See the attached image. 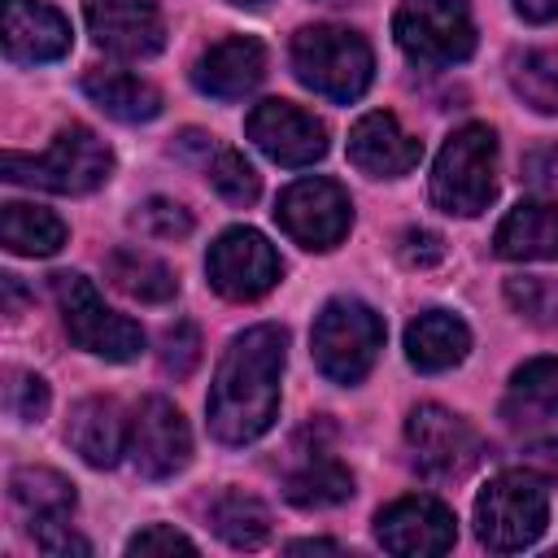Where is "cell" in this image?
I'll return each mask as SVG.
<instances>
[{"label": "cell", "instance_id": "obj_1", "mask_svg": "<svg viewBox=\"0 0 558 558\" xmlns=\"http://www.w3.org/2000/svg\"><path fill=\"white\" fill-rule=\"evenodd\" d=\"M288 331L275 323L248 327L231 340L227 357L218 362L214 388H209V432L227 445L257 440L279 410V371H283Z\"/></svg>", "mask_w": 558, "mask_h": 558}, {"label": "cell", "instance_id": "obj_2", "mask_svg": "<svg viewBox=\"0 0 558 558\" xmlns=\"http://www.w3.org/2000/svg\"><path fill=\"white\" fill-rule=\"evenodd\" d=\"M0 170L9 183H26V187H44V192H61V196H78L92 192L109 179L113 157L105 148V140L78 122L61 126L57 140L39 153V157H22V153H4Z\"/></svg>", "mask_w": 558, "mask_h": 558}, {"label": "cell", "instance_id": "obj_3", "mask_svg": "<svg viewBox=\"0 0 558 558\" xmlns=\"http://www.w3.org/2000/svg\"><path fill=\"white\" fill-rule=\"evenodd\" d=\"M292 70L310 92H318L336 105H349L371 87L375 61H371V44L357 31L305 26L292 39Z\"/></svg>", "mask_w": 558, "mask_h": 558}, {"label": "cell", "instance_id": "obj_4", "mask_svg": "<svg viewBox=\"0 0 558 558\" xmlns=\"http://www.w3.org/2000/svg\"><path fill=\"white\" fill-rule=\"evenodd\" d=\"M549 523V501H545V480L523 471H501L484 484L475 497V532L488 549L497 554H519L527 549Z\"/></svg>", "mask_w": 558, "mask_h": 558}, {"label": "cell", "instance_id": "obj_5", "mask_svg": "<svg viewBox=\"0 0 558 558\" xmlns=\"http://www.w3.org/2000/svg\"><path fill=\"white\" fill-rule=\"evenodd\" d=\"M497 196V135L480 122L458 126L432 170V201L445 214L471 218Z\"/></svg>", "mask_w": 558, "mask_h": 558}, {"label": "cell", "instance_id": "obj_6", "mask_svg": "<svg viewBox=\"0 0 558 558\" xmlns=\"http://www.w3.org/2000/svg\"><path fill=\"white\" fill-rule=\"evenodd\" d=\"M379 349H384V318L371 305L353 301V296L327 301L323 314L314 318L310 353H314L318 371L331 384H357V379H366V371L375 366Z\"/></svg>", "mask_w": 558, "mask_h": 558}, {"label": "cell", "instance_id": "obj_7", "mask_svg": "<svg viewBox=\"0 0 558 558\" xmlns=\"http://www.w3.org/2000/svg\"><path fill=\"white\" fill-rule=\"evenodd\" d=\"M52 296L61 305V318H65V331L78 349L96 353V357H109V362H131L140 357L144 349V331L113 314L100 292L92 288V279H83L78 270H57L52 275Z\"/></svg>", "mask_w": 558, "mask_h": 558}, {"label": "cell", "instance_id": "obj_8", "mask_svg": "<svg viewBox=\"0 0 558 558\" xmlns=\"http://www.w3.org/2000/svg\"><path fill=\"white\" fill-rule=\"evenodd\" d=\"M392 35L418 65H453L475 52V22L466 0H401Z\"/></svg>", "mask_w": 558, "mask_h": 558}, {"label": "cell", "instance_id": "obj_9", "mask_svg": "<svg viewBox=\"0 0 558 558\" xmlns=\"http://www.w3.org/2000/svg\"><path fill=\"white\" fill-rule=\"evenodd\" d=\"M205 270H209V283L231 296V301H257L262 292H270L279 283V253L275 244L253 231V227H231L222 231L214 244H209V257H205Z\"/></svg>", "mask_w": 558, "mask_h": 558}, {"label": "cell", "instance_id": "obj_10", "mask_svg": "<svg viewBox=\"0 0 558 558\" xmlns=\"http://www.w3.org/2000/svg\"><path fill=\"white\" fill-rule=\"evenodd\" d=\"M405 440L414 449L418 475L427 480H462L480 462V436L445 405H418L405 423Z\"/></svg>", "mask_w": 558, "mask_h": 558}, {"label": "cell", "instance_id": "obj_11", "mask_svg": "<svg viewBox=\"0 0 558 558\" xmlns=\"http://www.w3.org/2000/svg\"><path fill=\"white\" fill-rule=\"evenodd\" d=\"M275 218L301 248H336L353 222V205L331 179H296L279 196Z\"/></svg>", "mask_w": 558, "mask_h": 558}, {"label": "cell", "instance_id": "obj_12", "mask_svg": "<svg viewBox=\"0 0 558 558\" xmlns=\"http://www.w3.org/2000/svg\"><path fill=\"white\" fill-rule=\"evenodd\" d=\"M248 140L279 166H310L327 153V126L292 100H262L244 122Z\"/></svg>", "mask_w": 558, "mask_h": 558}, {"label": "cell", "instance_id": "obj_13", "mask_svg": "<svg viewBox=\"0 0 558 558\" xmlns=\"http://www.w3.org/2000/svg\"><path fill=\"white\" fill-rule=\"evenodd\" d=\"M192 458V432L183 423V414L166 401V397H148L135 410L131 423V462L140 475L148 480H166L174 471H183Z\"/></svg>", "mask_w": 558, "mask_h": 558}, {"label": "cell", "instance_id": "obj_14", "mask_svg": "<svg viewBox=\"0 0 558 558\" xmlns=\"http://www.w3.org/2000/svg\"><path fill=\"white\" fill-rule=\"evenodd\" d=\"M375 532H379V545L388 554H445L458 541L453 510L436 497H423V493L401 497L388 510H379Z\"/></svg>", "mask_w": 558, "mask_h": 558}, {"label": "cell", "instance_id": "obj_15", "mask_svg": "<svg viewBox=\"0 0 558 558\" xmlns=\"http://www.w3.org/2000/svg\"><path fill=\"white\" fill-rule=\"evenodd\" d=\"M87 31L118 57H153L166 44L161 13L153 0H87Z\"/></svg>", "mask_w": 558, "mask_h": 558}, {"label": "cell", "instance_id": "obj_16", "mask_svg": "<svg viewBox=\"0 0 558 558\" xmlns=\"http://www.w3.org/2000/svg\"><path fill=\"white\" fill-rule=\"evenodd\" d=\"M423 157V140L405 135L401 122L384 109L366 113L353 122L349 131V161L371 174V179H397V174H410Z\"/></svg>", "mask_w": 558, "mask_h": 558}, {"label": "cell", "instance_id": "obj_17", "mask_svg": "<svg viewBox=\"0 0 558 558\" xmlns=\"http://www.w3.org/2000/svg\"><path fill=\"white\" fill-rule=\"evenodd\" d=\"M266 74V48L253 35L218 39L192 70V83L214 100H240L248 96Z\"/></svg>", "mask_w": 558, "mask_h": 558}, {"label": "cell", "instance_id": "obj_18", "mask_svg": "<svg viewBox=\"0 0 558 558\" xmlns=\"http://www.w3.org/2000/svg\"><path fill=\"white\" fill-rule=\"evenodd\" d=\"M4 52L13 61H57L70 48V22L44 0H4Z\"/></svg>", "mask_w": 558, "mask_h": 558}, {"label": "cell", "instance_id": "obj_19", "mask_svg": "<svg viewBox=\"0 0 558 558\" xmlns=\"http://www.w3.org/2000/svg\"><path fill=\"white\" fill-rule=\"evenodd\" d=\"M65 440L87 466H113L122 445H126V418L113 397H87L70 410Z\"/></svg>", "mask_w": 558, "mask_h": 558}, {"label": "cell", "instance_id": "obj_20", "mask_svg": "<svg viewBox=\"0 0 558 558\" xmlns=\"http://www.w3.org/2000/svg\"><path fill=\"white\" fill-rule=\"evenodd\" d=\"M493 244L510 262H558V201L514 205L501 218Z\"/></svg>", "mask_w": 558, "mask_h": 558}, {"label": "cell", "instance_id": "obj_21", "mask_svg": "<svg viewBox=\"0 0 558 558\" xmlns=\"http://www.w3.org/2000/svg\"><path fill=\"white\" fill-rule=\"evenodd\" d=\"M9 497L31 523V532L61 527L70 523V510H74V484L48 466H17L9 475Z\"/></svg>", "mask_w": 558, "mask_h": 558}, {"label": "cell", "instance_id": "obj_22", "mask_svg": "<svg viewBox=\"0 0 558 558\" xmlns=\"http://www.w3.org/2000/svg\"><path fill=\"white\" fill-rule=\"evenodd\" d=\"M466 349H471V331H466V323H462L458 314H449V310H427V314H418V318L405 327V357H410L418 371H427V375L458 366V362L466 357Z\"/></svg>", "mask_w": 558, "mask_h": 558}, {"label": "cell", "instance_id": "obj_23", "mask_svg": "<svg viewBox=\"0 0 558 558\" xmlns=\"http://www.w3.org/2000/svg\"><path fill=\"white\" fill-rule=\"evenodd\" d=\"M83 92L96 100V109H105L118 122H148L161 113V92L126 70H87Z\"/></svg>", "mask_w": 558, "mask_h": 558}, {"label": "cell", "instance_id": "obj_24", "mask_svg": "<svg viewBox=\"0 0 558 558\" xmlns=\"http://www.w3.org/2000/svg\"><path fill=\"white\" fill-rule=\"evenodd\" d=\"M501 414L514 427H532V423L558 418V357H536V362L519 366L514 379H510Z\"/></svg>", "mask_w": 558, "mask_h": 558}, {"label": "cell", "instance_id": "obj_25", "mask_svg": "<svg viewBox=\"0 0 558 558\" xmlns=\"http://www.w3.org/2000/svg\"><path fill=\"white\" fill-rule=\"evenodd\" d=\"M105 275L118 292H126L131 301H144V305H161L179 292L174 270L144 248H113L105 262Z\"/></svg>", "mask_w": 558, "mask_h": 558}, {"label": "cell", "instance_id": "obj_26", "mask_svg": "<svg viewBox=\"0 0 558 558\" xmlns=\"http://www.w3.org/2000/svg\"><path fill=\"white\" fill-rule=\"evenodd\" d=\"M0 240L17 257H48V253H57L65 244V222L44 205L9 201L0 209Z\"/></svg>", "mask_w": 558, "mask_h": 558}, {"label": "cell", "instance_id": "obj_27", "mask_svg": "<svg viewBox=\"0 0 558 558\" xmlns=\"http://www.w3.org/2000/svg\"><path fill=\"white\" fill-rule=\"evenodd\" d=\"M283 493H288V501L301 506V510H323V506L349 501L353 475H349L331 453H314V458H305V462L288 475Z\"/></svg>", "mask_w": 558, "mask_h": 558}, {"label": "cell", "instance_id": "obj_28", "mask_svg": "<svg viewBox=\"0 0 558 558\" xmlns=\"http://www.w3.org/2000/svg\"><path fill=\"white\" fill-rule=\"evenodd\" d=\"M209 519H214V532H218L227 545H235V549H257V545H266V536H270V510H266L257 497L235 493V488L214 501Z\"/></svg>", "mask_w": 558, "mask_h": 558}, {"label": "cell", "instance_id": "obj_29", "mask_svg": "<svg viewBox=\"0 0 558 558\" xmlns=\"http://www.w3.org/2000/svg\"><path fill=\"white\" fill-rule=\"evenodd\" d=\"M510 83L523 96V105H532L541 113H558V48L523 52L510 70Z\"/></svg>", "mask_w": 558, "mask_h": 558}, {"label": "cell", "instance_id": "obj_30", "mask_svg": "<svg viewBox=\"0 0 558 558\" xmlns=\"http://www.w3.org/2000/svg\"><path fill=\"white\" fill-rule=\"evenodd\" d=\"M209 183H214V192H218L227 205H253L257 192H262L257 170H253V166L244 161V153H235V148H222V153L214 157Z\"/></svg>", "mask_w": 558, "mask_h": 558}, {"label": "cell", "instance_id": "obj_31", "mask_svg": "<svg viewBox=\"0 0 558 558\" xmlns=\"http://www.w3.org/2000/svg\"><path fill=\"white\" fill-rule=\"evenodd\" d=\"M506 301L527 318V323H558V283L541 279V275H514L506 279Z\"/></svg>", "mask_w": 558, "mask_h": 558}, {"label": "cell", "instance_id": "obj_32", "mask_svg": "<svg viewBox=\"0 0 558 558\" xmlns=\"http://www.w3.org/2000/svg\"><path fill=\"white\" fill-rule=\"evenodd\" d=\"M196 362H201V331L187 318H179L161 336V371L174 375V379H187L196 371Z\"/></svg>", "mask_w": 558, "mask_h": 558}, {"label": "cell", "instance_id": "obj_33", "mask_svg": "<svg viewBox=\"0 0 558 558\" xmlns=\"http://www.w3.org/2000/svg\"><path fill=\"white\" fill-rule=\"evenodd\" d=\"M135 227L148 231V235H157V240H183V235L192 231V214H187L183 205L166 201V196H153V201L140 205Z\"/></svg>", "mask_w": 558, "mask_h": 558}, {"label": "cell", "instance_id": "obj_34", "mask_svg": "<svg viewBox=\"0 0 558 558\" xmlns=\"http://www.w3.org/2000/svg\"><path fill=\"white\" fill-rule=\"evenodd\" d=\"M4 405L13 418L22 423H35L48 414V384L39 375H26V371H13L9 384H4Z\"/></svg>", "mask_w": 558, "mask_h": 558}, {"label": "cell", "instance_id": "obj_35", "mask_svg": "<svg viewBox=\"0 0 558 558\" xmlns=\"http://www.w3.org/2000/svg\"><path fill=\"white\" fill-rule=\"evenodd\" d=\"M397 248H401V262L414 266V270H427V266L445 262V240L436 231H427V227H410Z\"/></svg>", "mask_w": 558, "mask_h": 558}, {"label": "cell", "instance_id": "obj_36", "mask_svg": "<svg viewBox=\"0 0 558 558\" xmlns=\"http://www.w3.org/2000/svg\"><path fill=\"white\" fill-rule=\"evenodd\" d=\"M126 549L131 554H174V549H183V554H196V541L192 536H183L179 527H166V523H153V527H144V532H135L131 541H126Z\"/></svg>", "mask_w": 558, "mask_h": 558}, {"label": "cell", "instance_id": "obj_37", "mask_svg": "<svg viewBox=\"0 0 558 558\" xmlns=\"http://www.w3.org/2000/svg\"><path fill=\"white\" fill-rule=\"evenodd\" d=\"M523 179L536 183V187H558V148L545 144V148H532L523 157Z\"/></svg>", "mask_w": 558, "mask_h": 558}, {"label": "cell", "instance_id": "obj_38", "mask_svg": "<svg viewBox=\"0 0 558 558\" xmlns=\"http://www.w3.org/2000/svg\"><path fill=\"white\" fill-rule=\"evenodd\" d=\"M523 466L532 475H541L545 484H558V440H541V445L523 449Z\"/></svg>", "mask_w": 558, "mask_h": 558}, {"label": "cell", "instance_id": "obj_39", "mask_svg": "<svg viewBox=\"0 0 558 558\" xmlns=\"http://www.w3.org/2000/svg\"><path fill=\"white\" fill-rule=\"evenodd\" d=\"M514 9L527 22H554L558 17V0H514Z\"/></svg>", "mask_w": 558, "mask_h": 558}, {"label": "cell", "instance_id": "obj_40", "mask_svg": "<svg viewBox=\"0 0 558 558\" xmlns=\"http://www.w3.org/2000/svg\"><path fill=\"white\" fill-rule=\"evenodd\" d=\"M288 549H292V554H301V549H336V545H331V541H292Z\"/></svg>", "mask_w": 558, "mask_h": 558}, {"label": "cell", "instance_id": "obj_41", "mask_svg": "<svg viewBox=\"0 0 558 558\" xmlns=\"http://www.w3.org/2000/svg\"><path fill=\"white\" fill-rule=\"evenodd\" d=\"M235 4H244V9H257V4H266V0H235Z\"/></svg>", "mask_w": 558, "mask_h": 558}]
</instances>
